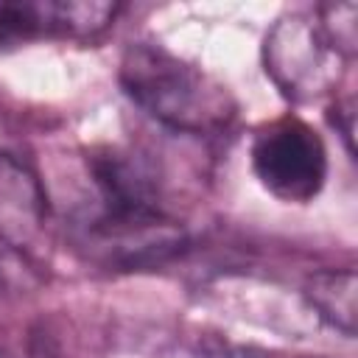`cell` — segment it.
<instances>
[{
	"label": "cell",
	"instance_id": "obj_9",
	"mask_svg": "<svg viewBox=\"0 0 358 358\" xmlns=\"http://www.w3.org/2000/svg\"><path fill=\"white\" fill-rule=\"evenodd\" d=\"M0 358H11V355H8V352H3V350H0Z\"/></svg>",
	"mask_w": 358,
	"mask_h": 358
},
{
	"label": "cell",
	"instance_id": "obj_8",
	"mask_svg": "<svg viewBox=\"0 0 358 358\" xmlns=\"http://www.w3.org/2000/svg\"><path fill=\"white\" fill-rule=\"evenodd\" d=\"M330 112H336V115H333V126L341 131V137H344V143H347V148H350V154H352V120H355L352 98H347V101L336 103Z\"/></svg>",
	"mask_w": 358,
	"mask_h": 358
},
{
	"label": "cell",
	"instance_id": "obj_7",
	"mask_svg": "<svg viewBox=\"0 0 358 358\" xmlns=\"http://www.w3.org/2000/svg\"><path fill=\"white\" fill-rule=\"evenodd\" d=\"M308 305L347 338L355 336V271L352 268H324L305 282Z\"/></svg>",
	"mask_w": 358,
	"mask_h": 358
},
{
	"label": "cell",
	"instance_id": "obj_1",
	"mask_svg": "<svg viewBox=\"0 0 358 358\" xmlns=\"http://www.w3.org/2000/svg\"><path fill=\"white\" fill-rule=\"evenodd\" d=\"M117 78L137 109L176 134H221L235 120V101L227 87L162 45L131 42Z\"/></svg>",
	"mask_w": 358,
	"mask_h": 358
},
{
	"label": "cell",
	"instance_id": "obj_3",
	"mask_svg": "<svg viewBox=\"0 0 358 358\" xmlns=\"http://www.w3.org/2000/svg\"><path fill=\"white\" fill-rule=\"evenodd\" d=\"M347 56L330 42L319 17L285 14L266 34L263 64L277 90L291 101H316L333 92Z\"/></svg>",
	"mask_w": 358,
	"mask_h": 358
},
{
	"label": "cell",
	"instance_id": "obj_2",
	"mask_svg": "<svg viewBox=\"0 0 358 358\" xmlns=\"http://www.w3.org/2000/svg\"><path fill=\"white\" fill-rule=\"evenodd\" d=\"M78 246L103 268H154L187 246L185 227L168 210H84L73 221Z\"/></svg>",
	"mask_w": 358,
	"mask_h": 358
},
{
	"label": "cell",
	"instance_id": "obj_4",
	"mask_svg": "<svg viewBox=\"0 0 358 358\" xmlns=\"http://www.w3.org/2000/svg\"><path fill=\"white\" fill-rule=\"evenodd\" d=\"M252 168L271 196L305 204L327 179V151L313 126L282 117L257 131L252 143Z\"/></svg>",
	"mask_w": 358,
	"mask_h": 358
},
{
	"label": "cell",
	"instance_id": "obj_5",
	"mask_svg": "<svg viewBox=\"0 0 358 358\" xmlns=\"http://www.w3.org/2000/svg\"><path fill=\"white\" fill-rule=\"evenodd\" d=\"M117 8V3L87 0L0 3V50L34 39H92L112 25Z\"/></svg>",
	"mask_w": 358,
	"mask_h": 358
},
{
	"label": "cell",
	"instance_id": "obj_6",
	"mask_svg": "<svg viewBox=\"0 0 358 358\" xmlns=\"http://www.w3.org/2000/svg\"><path fill=\"white\" fill-rule=\"evenodd\" d=\"M48 235V196L36 171L11 151H0V241L36 255Z\"/></svg>",
	"mask_w": 358,
	"mask_h": 358
}]
</instances>
